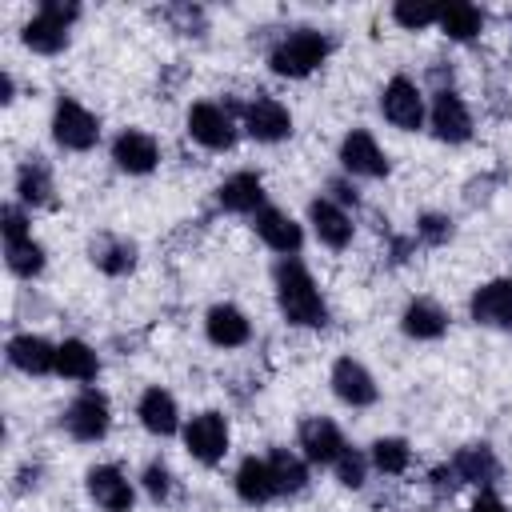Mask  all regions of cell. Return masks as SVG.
I'll list each match as a JSON object with an SVG mask.
<instances>
[{"mask_svg":"<svg viewBox=\"0 0 512 512\" xmlns=\"http://www.w3.org/2000/svg\"><path fill=\"white\" fill-rule=\"evenodd\" d=\"M408 236L416 240V248L424 256H440V252H452L464 236V220H460V208H448V204H416L404 220Z\"/></svg>","mask_w":512,"mask_h":512,"instance_id":"31","label":"cell"},{"mask_svg":"<svg viewBox=\"0 0 512 512\" xmlns=\"http://www.w3.org/2000/svg\"><path fill=\"white\" fill-rule=\"evenodd\" d=\"M496 28H504V32L512 36V8H500V12H496Z\"/></svg>","mask_w":512,"mask_h":512,"instance_id":"44","label":"cell"},{"mask_svg":"<svg viewBox=\"0 0 512 512\" xmlns=\"http://www.w3.org/2000/svg\"><path fill=\"white\" fill-rule=\"evenodd\" d=\"M364 452H368V464L376 472V484H392V488H412L416 472L424 468V456H420V444L400 432V428H380L364 440Z\"/></svg>","mask_w":512,"mask_h":512,"instance_id":"26","label":"cell"},{"mask_svg":"<svg viewBox=\"0 0 512 512\" xmlns=\"http://www.w3.org/2000/svg\"><path fill=\"white\" fill-rule=\"evenodd\" d=\"M264 284H268V304L276 324L288 336H328L336 328V304L320 272L312 268L308 256H288V260H268L264 264Z\"/></svg>","mask_w":512,"mask_h":512,"instance_id":"2","label":"cell"},{"mask_svg":"<svg viewBox=\"0 0 512 512\" xmlns=\"http://www.w3.org/2000/svg\"><path fill=\"white\" fill-rule=\"evenodd\" d=\"M20 100H24L20 68H16L12 60H4V64H0V108H4V116H12V112L20 108Z\"/></svg>","mask_w":512,"mask_h":512,"instance_id":"43","label":"cell"},{"mask_svg":"<svg viewBox=\"0 0 512 512\" xmlns=\"http://www.w3.org/2000/svg\"><path fill=\"white\" fill-rule=\"evenodd\" d=\"M244 228H248V236L256 240V248L268 252V260L304 256V252L312 248L300 208H288V204H280V200H272L264 212H256Z\"/></svg>","mask_w":512,"mask_h":512,"instance_id":"25","label":"cell"},{"mask_svg":"<svg viewBox=\"0 0 512 512\" xmlns=\"http://www.w3.org/2000/svg\"><path fill=\"white\" fill-rule=\"evenodd\" d=\"M196 336L208 352L216 356H228V360H240V356H252L256 344H260V320L256 312L236 300V296H212L200 312H196Z\"/></svg>","mask_w":512,"mask_h":512,"instance_id":"11","label":"cell"},{"mask_svg":"<svg viewBox=\"0 0 512 512\" xmlns=\"http://www.w3.org/2000/svg\"><path fill=\"white\" fill-rule=\"evenodd\" d=\"M56 344L60 336H48L36 324H12L4 332V368L16 380L40 384V380H56Z\"/></svg>","mask_w":512,"mask_h":512,"instance_id":"24","label":"cell"},{"mask_svg":"<svg viewBox=\"0 0 512 512\" xmlns=\"http://www.w3.org/2000/svg\"><path fill=\"white\" fill-rule=\"evenodd\" d=\"M380 20L408 36V40H424L436 36V20H440V4H424V0H392L388 8H380Z\"/></svg>","mask_w":512,"mask_h":512,"instance_id":"38","label":"cell"},{"mask_svg":"<svg viewBox=\"0 0 512 512\" xmlns=\"http://www.w3.org/2000/svg\"><path fill=\"white\" fill-rule=\"evenodd\" d=\"M480 120L484 108L472 100L468 88H452V92H428V128L424 140L440 152H464L480 140Z\"/></svg>","mask_w":512,"mask_h":512,"instance_id":"19","label":"cell"},{"mask_svg":"<svg viewBox=\"0 0 512 512\" xmlns=\"http://www.w3.org/2000/svg\"><path fill=\"white\" fill-rule=\"evenodd\" d=\"M44 140H48V152L60 160H88V156L104 152L108 120L80 92L56 88L48 96V108H44Z\"/></svg>","mask_w":512,"mask_h":512,"instance_id":"3","label":"cell"},{"mask_svg":"<svg viewBox=\"0 0 512 512\" xmlns=\"http://www.w3.org/2000/svg\"><path fill=\"white\" fill-rule=\"evenodd\" d=\"M180 148L192 152L196 160H224L244 148V128L240 112L220 96V92H200L180 104Z\"/></svg>","mask_w":512,"mask_h":512,"instance_id":"4","label":"cell"},{"mask_svg":"<svg viewBox=\"0 0 512 512\" xmlns=\"http://www.w3.org/2000/svg\"><path fill=\"white\" fill-rule=\"evenodd\" d=\"M52 264H56V252L52 244L44 240V232H28V236H16V240H4V272L12 284L20 288H40L48 276H52Z\"/></svg>","mask_w":512,"mask_h":512,"instance_id":"33","label":"cell"},{"mask_svg":"<svg viewBox=\"0 0 512 512\" xmlns=\"http://www.w3.org/2000/svg\"><path fill=\"white\" fill-rule=\"evenodd\" d=\"M456 512H512V500L504 488H480V492H468Z\"/></svg>","mask_w":512,"mask_h":512,"instance_id":"42","label":"cell"},{"mask_svg":"<svg viewBox=\"0 0 512 512\" xmlns=\"http://www.w3.org/2000/svg\"><path fill=\"white\" fill-rule=\"evenodd\" d=\"M344 52V36L336 24L328 20H276V24H264L260 28V40H256V64L260 72L272 80V84H284V88H304L312 84L316 76H324L332 68V60Z\"/></svg>","mask_w":512,"mask_h":512,"instance_id":"1","label":"cell"},{"mask_svg":"<svg viewBox=\"0 0 512 512\" xmlns=\"http://www.w3.org/2000/svg\"><path fill=\"white\" fill-rule=\"evenodd\" d=\"M80 256H84V268L92 276H100L104 284H128L144 272V240L128 228H112V224H100V228H88L84 240H80Z\"/></svg>","mask_w":512,"mask_h":512,"instance_id":"16","label":"cell"},{"mask_svg":"<svg viewBox=\"0 0 512 512\" xmlns=\"http://www.w3.org/2000/svg\"><path fill=\"white\" fill-rule=\"evenodd\" d=\"M172 160V148H168V136L156 132L152 124L144 120H120L112 132H108V144H104V164L112 176L128 180V184H148L156 180Z\"/></svg>","mask_w":512,"mask_h":512,"instance_id":"8","label":"cell"},{"mask_svg":"<svg viewBox=\"0 0 512 512\" xmlns=\"http://www.w3.org/2000/svg\"><path fill=\"white\" fill-rule=\"evenodd\" d=\"M128 416H132V428L160 448V444H176L180 440V428L188 420V408H184L180 392L168 380H144L132 392Z\"/></svg>","mask_w":512,"mask_h":512,"instance_id":"21","label":"cell"},{"mask_svg":"<svg viewBox=\"0 0 512 512\" xmlns=\"http://www.w3.org/2000/svg\"><path fill=\"white\" fill-rule=\"evenodd\" d=\"M116 396L108 384H88V388H68V396L52 412V428L64 444L100 452L116 436Z\"/></svg>","mask_w":512,"mask_h":512,"instance_id":"6","label":"cell"},{"mask_svg":"<svg viewBox=\"0 0 512 512\" xmlns=\"http://www.w3.org/2000/svg\"><path fill=\"white\" fill-rule=\"evenodd\" d=\"M464 484V492H480V488H504L508 484V460L500 452V444L492 436H464L444 452Z\"/></svg>","mask_w":512,"mask_h":512,"instance_id":"27","label":"cell"},{"mask_svg":"<svg viewBox=\"0 0 512 512\" xmlns=\"http://www.w3.org/2000/svg\"><path fill=\"white\" fill-rule=\"evenodd\" d=\"M332 168L352 176L364 188L392 184L396 180V152L388 148V140L368 120H348V124H340V132L332 140Z\"/></svg>","mask_w":512,"mask_h":512,"instance_id":"10","label":"cell"},{"mask_svg":"<svg viewBox=\"0 0 512 512\" xmlns=\"http://www.w3.org/2000/svg\"><path fill=\"white\" fill-rule=\"evenodd\" d=\"M80 500L92 512H140L144 496L136 484V468L120 456H92L80 468Z\"/></svg>","mask_w":512,"mask_h":512,"instance_id":"20","label":"cell"},{"mask_svg":"<svg viewBox=\"0 0 512 512\" xmlns=\"http://www.w3.org/2000/svg\"><path fill=\"white\" fill-rule=\"evenodd\" d=\"M184 464L196 472H220L236 460V416L228 404H192L176 440Z\"/></svg>","mask_w":512,"mask_h":512,"instance_id":"7","label":"cell"},{"mask_svg":"<svg viewBox=\"0 0 512 512\" xmlns=\"http://www.w3.org/2000/svg\"><path fill=\"white\" fill-rule=\"evenodd\" d=\"M148 16L184 48H204L216 36V12L200 0H168L160 8H148Z\"/></svg>","mask_w":512,"mask_h":512,"instance_id":"32","label":"cell"},{"mask_svg":"<svg viewBox=\"0 0 512 512\" xmlns=\"http://www.w3.org/2000/svg\"><path fill=\"white\" fill-rule=\"evenodd\" d=\"M264 456H268V468H272V480H276V492H280V508L300 504L316 492V468L292 448V440H268Z\"/></svg>","mask_w":512,"mask_h":512,"instance_id":"34","label":"cell"},{"mask_svg":"<svg viewBox=\"0 0 512 512\" xmlns=\"http://www.w3.org/2000/svg\"><path fill=\"white\" fill-rule=\"evenodd\" d=\"M372 112L376 120L404 136V140H420L428 128V88L416 76V68H392L380 76V84L372 88Z\"/></svg>","mask_w":512,"mask_h":512,"instance_id":"12","label":"cell"},{"mask_svg":"<svg viewBox=\"0 0 512 512\" xmlns=\"http://www.w3.org/2000/svg\"><path fill=\"white\" fill-rule=\"evenodd\" d=\"M292 448L316 468V472H328L336 460H340V452L352 444V432H348V424L336 416V412H328V408H308V412H300V416H292Z\"/></svg>","mask_w":512,"mask_h":512,"instance_id":"23","label":"cell"},{"mask_svg":"<svg viewBox=\"0 0 512 512\" xmlns=\"http://www.w3.org/2000/svg\"><path fill=\"white\" fill-rule=\"evenodd\" d=\"M324 196H332L340 208H348V212H356V216H364L368 212V188L364 184H356L352 176H344V172H336V168H328L324 176H320V184H316Z\"/></svg>","mask_w":512,"mask_h":512,"instance_id":"39","label":"cell"},{"mask_svg":"<svg viewBox=\"0 0 512 512\" xmlns=\"http://www.w3.org/2000/svg\"><path fill=\"white\" fill-rule=\"evenodd\" d=\"M300 216H304V228H308V240L316 252H324L328 260H348L360 252V244L368 240L364 236V224L356 212L340 208L332 196H324L320 188H312L300 204Z\"/></svg>","mask_w":512,"mask_h":512,"instance_id":"15","label":"cell"},{"mask_svg":"<svg viewBox=\"0 0 512 512\" xmlns=\"http://www.w3.org/2000/svg\"><path fill=\"white\" fill-rule=\"evenodd\" d=\"M104 372H108V348L100 340H92L88 332H60L56 384L88 388V384H104Z\"/></svg>","mask_w":512,"mask_h":512,"instance_id":"30","label":"cell"},{"mask_svg":"<svg viewBox=\"0 0 512 512\" xmlns=\"http://www.w3.org/2000/svg\"><path fill=\"white\" fill-rule=\"evenodd\" d=\"M88 20V8L80 0H36L32 8H20V20L12 24V44L28 60H64L76 48V32Z\"/></svg>","mask_w":512,"mask_h":512,"instance_id":"5","label":"cell"},{"mask_svg":"<svg viewBox=\"0 0 512 512\" xmlns=\"http://www.w3.org/2000/svg\"><path fill=\"white\" fill-rule=\"evenodd\" d=\"M36 220L40 216H32L24 204H16V200L4 196V204H0V240H16V236L36 232Z\"/></svg>","mask_w":512,"mask_h":512,"instance_id":"41","label":"cell"},{"mask_svg":"<svg viewBox=\"0 0 512 512\" xmlns=\"http://www.w3.org/2000/svg\"><path fill=\"white\" fill-rule=\"evenodd\" d=\"M392 332L412 348H436L456 332V308L440 292L408 288L392 312Z\"/></svg>","mask_w":512,"mask_h":512,"instance_id":"18","label":"cell"},{"mask_svg":"<svg viewBox=\"0 0 512 512\" xmlns=\"http://www.w3.org/2000/svg\"><path fill=\"white\" fill-rule=\"evenodd\" d=\"M56 484L52 460L28 444V452L8 456V500H44Z\"/></svg>","mask_w":512,"mask_h":512,"instance_id":"36","label":"cell"},{"mask_svg":"<svg viewBox=\"0 0 512 512\" xmlns=\"http://www.w3.org/2000/svg\"><path fill=\"white\" fill-rule=\"evenodd\" d=\"M228 496L244 512H272V508H280V492H276V480H272L264 448L236 452V460L228 464Z\"/></svg>","mask_w":512,"mask_h":512,"instance_id":"28","label":"cell"},{"mask_svg":"<svg viewBox=\"0 0 512 512\" xmlns=\"http://www.w3.org/2000/svg\"><path fill=\"white\" fill-rule=\"evenodd\" d=\"M240 128H244V144L260 148V152H280L292 148L300 136V112L296 104L264 84H248L240 96Z\"/></svg>","mask_w":512,"mask_h":512,"instance_id":"9","label":"cell"},{"mask_svg":"<svg viewBox=\"0 0 512 512\" xmlns=\"http://www.w3.org/2000/svg\"><path fill=\"white\" fill-rule=\"evenodd\" d=\"M464 320L484 336H512V268H492L464 292Z\"/></svg>","mask_w":512,"mask_h":512,"instance_id":"22","label":"cell"},{"mask_svg":"<svg viewBox=\"0 0 512 512\" xmlns=\"http://www.w3.org/2000/svg\"><path fill=\"white\" fill-rule=\"evenodd\" d=\"M136 484H140V496H144V504H148L152 512H164V508H172V504L184 496V476H180V468L172 464V456L160 452V448H152V452L136 464Z\"/></svg>","mask_w":512,"mask_h":512,"instance_id":"35","label":"cell"},{"mask_svg":"<svg viewBox=\"0 0 512 512\" xmlns=\"http://www.w3.org/2000/svg\"><path fill=\"white\" fill-rule=\"evenodd\" d=\"M496 196H500V180H496V172L476 168V172L460 184L456 204H460L464 212H480V208H492V200H496Z\"/></svg>","mask_w":512,"mask_h":512,"instance_id":"40","label":"cell"},{"mask_svg":"<svg viewBox=\"0 0 512 512\" xmlns=\"http://www.w3.org/2000/svg\"><path fill=\"white\" fill-rule=\"evenodd\" d=\"M8 200L24 204L32 216H56L68 200L60 180V156L28 144L8 168Z\"/></svg>","mask_w":512,"mask_h":512,"instance_id":"14","label":"cell"},{"mask_svg":"<svg viewBox=\"0 0 512 512\" xmlns=\"http://www.w3.org/2000/svg\"><path fill=\"white\" fill-rule=\"evenodd\" d=\"M272 180L260 164H232L220 168L208 184V208L216 220H240L248 224L256 212H264L272 204Z\"/></svg>","mask_w":512,"mask_h":512,"instance_id":"17","label":"cell"},{"mask_svg":"<svg viewBox=\"0 0 512 512\" xmlns=\"http://www.w3.org/2000/svg\"><path fill=\"white\" fill-rule=\"evenodd\" d=\"M496 32V12L488 4H472V0H452L440 4V20H436V44L448 52H472L480 44H488Z\"/></svg>","mask_w":512,"mask_h":512,"instance_id":"29","label":"cell"},{"mask_svg":"<svg viewBox=\"0 0 512 512\" xmlns=\"http://www.w3.org/2000/svg\"><path fill=\"white\" fill-rule=\"evenodd\" d=\"M324 392L348 416H372L384 404V380L356 348H336L324 360Z\"/></svg>","mask_w":512,"mask_h":512,"instance_id":"13","label":"cell"},{"mask_svg":"<svg viewBox=\"0 0 512 512\" xmlns=\"http://www.w3.org/2000/svg\"><path fill=\"white\" fill-rule=\"evenodd\" d=\"M328 484H332L340 496H356V500L376 488V472H372L368 452H364L360 440H352V444L340 452V460L328 468Z\"/></svg>","mask_w":512,"mask_h":512,"instance_id":"37","label":"cell"},{"mask_svg":"<svg viewBox=\"0 0 512 512\" xmlns=\"http://www.w3.org/2000/svg\"><path fill=\"white\" fill-rule=\"evenodd\" d=\"M408 512H448V508H432V504H416V508H408Z\"/></svg>","mask_w":512,"mask_h":512,"instance_id":"45","label":"cell"}]
</instances>
